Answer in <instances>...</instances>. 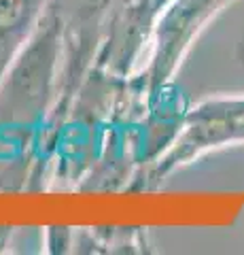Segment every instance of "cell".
Returning <instances> with one entry per match:
<instances>
[{"instance_id": "1", "label": "cell", "mask_w": 244, "mask_h": 255, "mask_svg": "<svg viewBox=\"0 0 244 255\" xmlns=\"http://www.w3.org/2000/svg\"><path fill=\"white\" fill-rule=\"evenodd\" d=\"M62 73V41L58 19L47 9L32 36L17 53L0 83V117L30 124L56 107Z\"/></svg>"}, {"instance_id": "2", "label": "cell", "mask_w": 244, "mask_h": 255, "mask_svg": "<svg viewBox=\"0 0 244 255\" xmlns=\"http://www.w3.org/2000/svg\"><path fill=\"white\" fill-rule=\"evenodd\" d=\"M47 9L58 19L62 41L60 90L53 107L60 119L96 66L115 0H47Z\"/></svg>"}, {"instance_id": "3", "label": "cell", "mask_w": 244, "mask_h": 255, "mask_svg": "<svg viewBox=\"0 0 244 255\" xmlns=\"http://www.w3.org/2000/svg\"><path fill=\"white\" fill-rule=\"evenodd\" d=\"M232 2L234 0H170L157 15L149 34V64L136 79L130 81L136 94L155 100L157 94L166 90L206 23Z\"/></svg>"}, {"instance_id": "4", "label": "cell", "mask_w": 244, "mask_h": 255, "mask_svg": "<svg viewBox=\"0 0 244 255\" xmlns=\"http://www.w3.org/2000/svg\"><path fill=\"white\" fill-rule=\"evenodd\" d=\"M230 142H244V96L204 100L180 119L176 138L160 157L153 159L145 185H160L180 166Z\"/></svg>"}, {"instance_id": "5", "label": "cell", "mask_w": 244, "mask_h": 255, "mask_svg": "<svg viewBox=\"0 0 244 255\" xmlns=\"http://www.w3.org/2000/svg\"><path fill=\"white\" fill-rule=\"evenodd\" d=\"M170 0H117L93 70L125 77L149 43V34Z\"/></svg>"}, {"instance_id": "6", "label": "cell", "mask_w": 244, "mask_h": 255, "mask_svg": "<svg viewBox=\"0 0 244 255\" xmlns=\"http://www.w3.org/2000/svg\"><path fill=\"white\" fill-rule=\"evenodd\" d=\"M47 0H0V83L32 36Z\"/></svg>"}]
</instances>
